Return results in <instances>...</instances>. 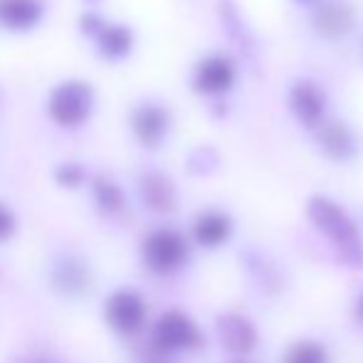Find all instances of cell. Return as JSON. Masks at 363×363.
I'll return each instance as SVG.
<instances>
[{
    "label": "cell",
    "mask_w": 363,
    "mask_h": 363,
    "mask_svg": "<svg viewBox=\"0 0 363 363\" xmlns=\"http://www.w3.org/2000/svg\"><path fill=\"white\" fill-rule=\"evenodd\" d=\"M304 218L339 267L363 272V225L344 203L314 193L304 203Z\"/></svg>",
    "instance_id": "1"
},
{
    "label": "cell",
    "mask_w": 363,
    "mask_h": 363,
    "mask_svg": "<svg viewBox=\"0 0 363 363\" xmlns=\"http://www.w3.org/2000/svg\"><path fill=\"white\" fill-rule=\"evenodd\" d=\"M206 346V331L201 329L191 314L181 309H166L158 314V319L151 326V349L156 354L166 356H181L193 354Z\"/></svg>",
    "instance_id": "2"
},
{
    "label": "cell",
    "mask_w": 363,
    "mask_h": 363,
    "mask_svg": "<svg viewBox=\"0 0 363 363\" xmlns=\"http://www.w3.org/2000/svg\"><path fill=\"white\" fill-rule=\"evenodd\" d=\"M193 240L191 235H183L176 228H156L146 235L141 245V257L144 264L153 274H176L191 262Z\"/></svg>",
    "instance_id": "3"
},
{
    "label": "cell",
    "mask_w": 363,
    "mask_h": 363,
    "mask_svg": "<svg viewBox=\"0 0 363 363\" xmlns=\"http://www.w3.org/2000/svg\"><path fill=\"white\" fill-rule=\"evenodd\" d=\"M216 339L220 349L230 356V361H245L252 359L255 351L259 349L262 334H259V326L252 316L245 311L230 309L216 316Z\"/></svg>",
    "instance_id": "4"
},
{
    "label": "cell",
    "mask_w": 363,
    "mask_h": 363,
    "mask_svg": "<svg viewBox=\"0 0 363 363\" xmlns=\"http://www.w3.org/2000/svg\"><path fill=\"white\" fill-rule=\"evenodd\" d=\"M91 104H94V91H91V86L82 79H67L52 89L48 109H50V116H52L57 124L74 126L89 116Z\"/></svg>",
    "instance_id": "5"
},
{
    "label": "cell",
    "mask_w": 363,
    "mask_h": 363,
    "mask_svg": "<svg viewBox=\"0 0 363 363\" xmlns=\"http://www.w3.org/2000/svg\"><path fill=\"white\" fill-rule=\"evenodd\" d=\"M245 272H247L252 289L264 299H279L287 287V272H284L282 262L267 250L252 247L242 255Z\"/></svg>",
    "instance_id": "6"
},
{
    "label": "cell",
    "mask_w": 363,
    "mask_h": 363,
    "mask_svg": "<svg viewBox=\"0 0 363 363\" xmlns=\"http://www.w3.org/2000/svg\"><path fill=\"white\" fill-rule=\"evenodd\" d=\"M146 299L134 289H116L104 301V319L116 334L131 336L146 324Z\"/></svg>",
    "instance_id": "7"
},
{
    "label": "cell",
    "mask_w": 363,
    "mask_h": 363,
    "mask_svg": "<svg viewBox=\"0 0 363 363\" xmlns=\"http://www.w3.org/2000/svg\"><path fill=\"white\" fill-rule=\"evenodd\" d=\"M235 238V218L228 211L208 208L201 211L191 223V240L201 250H220Z\"/></svg>",
    "instance_id": "8"
},
{
    "label": "cell",
    "mask_w": 363,
    "mask_h": 363,
    "mask_svg": "<svg viewBox=\"0 0 363 363\" xmlns=\"http://www.w3.org/2000/svg\"><path fill=\"white\" fill-rule=\"evenodd\" d=\"M316 144L324 151L326 158L336 163H349L359 156V136L349 124L339 119H326L316 126Z\"/></svg>",
    "instance_id": "9"
},
{
    "label": "cell",
    "mask_w": 363,
    "mask_h": 363,
    "mask_svg": "<svg viewBox=\"0 0 363 363\" xmlns=\"http://www.w3.org/2000/svg\"><path fill=\"white\" fill-rule=\"evenodd\" d=\"M289 111L304 126L316 129L326 121V96L321 86L311 79H299L289 89Z\"/></svg>",
    "instance_id": "10"
},
{
    "label": "cell",
    "mask_w": 363,
    "mask_h": 363,
    "mask_svg": "<svg viewBox=\"0 0 363 363\" xmlns=\"http://www.w3.org/2000/svg\"><path fill=\"white\" fill-rule=\"evenodd\" d=\"M235 77H238V69H235L233 60L223 57V55H211V57L198 62L196 74H193V86L201 94L218 96L235 84Z\"/></svg>",
    "instance_id": "11"
},
{
    "label": "cell",
    "mask_w": 363,
    "mask_h": 363,
    "mask_svg": "<svg viewBox=\"0 0 363 363\" xmlns=\"http://www.w3.org/2000/svg\"><path fill=\"white\" fill-rule=\"evenodd\" d=\"M168 126H171L168 109L161 104H153V101H146V104L136 106L134 114H131V129H134L136 139L144 146L161 144L168 134Z\"/></svg>",
    "instance_id": "12"
},
{
    "label": "cell",
    "mask_w": 363,
    "mask_h": 363,
    "mask_svg": "<svg viewBox=\"0 0 363 363\" xmlns=\"http://www.w3.org/2000/svg\"><path fill=\"white\" fill-rule=\"evenodd\" d=\"M141 198H144L146 208L158 216H168L178 208V191L176 183L161 171H148L141 176Z\"/></svg>",
    "instance_id": "13"
},
{
    "label": "cell",
    "mask_w": 363,
    "mask_h": 363,
    "mask_svg": "<svg viewBox=\"0 0 363 363\" xmlns=\"http://www.w3.org/2000/svg\"><path fill=\"white\" fill-rule=\"evenodd\" d=\"M356 15L344 0H326L314 13V28L324 38H344L354 30Z\"/></svg>",
    "instance_id": "14"
},
{
    "label": "cell",
    "mask_w": 363,
    "mask_h": 363,
    "mask_svg": "<svg viewBox=\"0 0 363 363\" xmlns=\"http://www.w3.org/2000/svg\"><path fill=\"white\" fill-rule=\"evenodd\" d=\"M279 363H334V349L319 336H296L282 349Z\"/></svg>",
    "instance_id": "15"
},
{
    "label": "cell",
    "mask_w": 363,
    "mask_h": 363,
    "mask_svg": "<svg viewBox=\"0 0 363 363\" xmlns=\"http://www.w3.org/2000/svg\"><path fill=\"white\" fill-rule=\"evenodd\" d=\"M43 15L40 0H0V23L8 28H30Z\"/></svg>",
    "instance_id": "16"
},
{
    "label": "cell",
    "mask_w": 363,
    "mask_h": 363,
    "mask_svg": "<svg viewBox=\"0 0 363 363\" xmlns=\"http://www.w3.org/2000/svg\"><path fill=\"white\" fill-rule=\"evenodd\" d=\"M94 38H96V43H99V50L106 57H124L131 50V45H134V33H131L129 28H124V25H116V23H104Z\"/></svg>",
    "instance_id": "17"
},
{
    "label": "cell",
    "mask_w": 363,
    "mask_h": 363,
    "mask_svg": "<svg viewBox=\"0 0 363 363\" xmlns=\"http://www.w3.org/2000/svg\"><path fill=\"white\" fill-rule=\"evenodd\" d=\"M94 198L104 213H119L126 203L121 186H116V183L109 181V178H96L94 181Z\"/></svg>",
    "instance_id": "18"
},
{
    "label": "cell",
    "mask_w": 363,
    "mask_h": 363,
    "mask_svg": "<svg viewBox=\"0 0 363 363\" xmlns=\"http://www.w3.org/2000/svg\"><path fill=\"white\" fill-rule=\"evenodd\" d=\"M55 178H57L62 186H79L82 178H84V171H82V166H77V163H62V166L55 171Z\"/></svg>",
    "instance_id": "19"
},
{
    "label": "cell",
    "mask_w": 363,
    "mask_h": 363,
    "mask_svg": "<svg viewBox=\"0 0 363 363\" xmlns=\"http://www.w3.org/2000/svg\"><path fill=\"white\" fill-rule=\"evenodd\" d=\"M15 225H18V223H15V216L3 206V203H0V242H3V240H8L10 235L15 233Z\"/></svg>",
    "instance_id": "20"
},
{
    "label": "cell",
    "mask_w": 363,
    "mask_h": 363,
    "mask_svg": "<svg viewBox=\"0 0 363 363\" xmlns=\"http://www.w3.org/2000/svg\"><path fill=\"white\" fill-rule=\"evenodd\" d=\"M351 314H354V321L363 329V287L361 291L356 294V299H354V306H351Z\"/></svg>",
    "instance_id": "21"
},
{
    "label": "cell",
    "mask_w": 363,
    "mask_h": 363,
    "mask_svg": "<svg viewBox=\"0 0 363 363\" xmlns=\"http://www.w3.org/2000/svg\"><path fill=\"white\" fill-rule=\"evenodd\" d=\"M228 363H255L252 359H245V361H228Z\"/></svg>",
    "instance_id": "22"
},
{
    "label": "cell",
    "mask_w": 363,
    "mask_h": 363,
    "mask_svg": "<svg viewBox=\"0 0 363 363\" xmlns=\"http://www.w3.org/2000/svg\"><path fill=\"white\" fill-rule=\"evenodd\" d=\"M299 3H314V0H299Z\"/></svg>",
    "instance_id": "23"
}]
</instances>
